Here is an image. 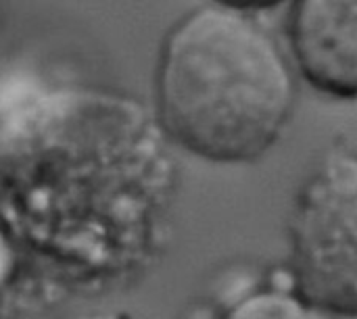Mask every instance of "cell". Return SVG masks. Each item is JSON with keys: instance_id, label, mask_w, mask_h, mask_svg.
Returning <instances> with one entry per match:
<instances>
[{"instance_id": "2", "label": "cell", "mask_w": 357, "mask_h": 319, "mask_svg": "<svg viewBox=\"0 0 357 319\" xmlns=\"http://www.w3.org/2000/svg\"><path fill=\"white\" fill-rule=\"evenodd\" d=\"M291 52L253 13L215 2L184 13L155 69L161 134L209 163H251L284 134L299 100Z\"/></svg>"}, {"instance_id": "3", "label": "cell", "mask_w": 357, "mask_h": 319, "mask_svg": "<svg viewBox=\"0 0 357 319\" xmlns=\"http://www.w3.org/2000/svg\"><path fill=\"white\" fill-rule=\"evenodd\" d=\"M289 242L301 297L318 311L357 318V148L328 150L301 182Z\"/></svg>"}, {"instance_id": "5", "label": "cell", "mask_w": 357, "mask_h": 319, "mask_svg": "<svg viewBox=\"0 0 357 319\" xmlns=\"http://www.w3.org/2000/svg\"><path fill=\"white\" fill-rule=\"evenodd\" d=\"M29 295L25 259L0 217V319H10L21 301Z\"/></svg>"}, {"instance_id": "4", "label": "cell", "mask_w": 357, "mask_h": 319, "mask_svg": "<svg viewBox=\"0 0 357 319\" xmlns=\"http://www.w3.org/2000/svg\"><path fill=\"white\" fill-rule=\"evenodd\" d=\"M287 42L301 81L314 92L357 100V0H293Z\"/></svg>"}, {"instance_id": "7", "label": "cell", "mask_w": 357, "mask_h": 319, "mask_svg": "<svg viewBox=\"0 0 357 319\" xmlns=\"http://www.w3.org/2000/svg\"><path fill=\"white\" fill-rule=\"evenodd\" d=\"M67 319H134L130 318L128 313H119V311H82V313H75V316H69Z\"/></svg>"}, {"instance_id": "1", "label": "cell", "mask_w": 357, "mask_h": 319, "mask_svg": "<svg viewBox=\"0 0 357 319\" xmlns=\"http://www.w3.org/2000/svg\"><path fill=\"white\" fill-rule=\"evenodd\" d=\"M153 136L115 96L54 90L0 127V217L29 290H92L136 261L151 211Z\"/></svg>"}, {"instance_id": "6", "label": "cell", "mask_w": 357, "mask_h": 319, "mask_svg": "<svg viewBox=\"0 0 357 319\" xmlns=\"http://www.w3.org/2000/svg\"><path fill=\"white\" fill-rule=\"evenodd\" d=\"M209 2H215V4L228 6V8H236V10H245V13H253V15L278 8L284 4H289V6L293 4V0H209Z\"/></svg>"}]
</instances>
